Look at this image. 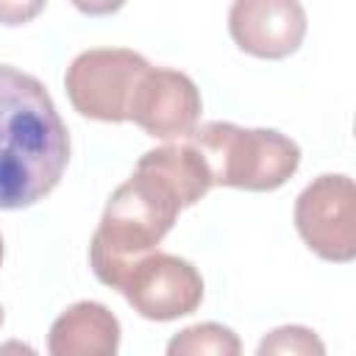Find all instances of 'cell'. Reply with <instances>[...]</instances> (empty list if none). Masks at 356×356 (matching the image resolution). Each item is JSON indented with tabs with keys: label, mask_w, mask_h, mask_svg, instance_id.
Segmentation results:
<instances>
[{
	"label": "cell",
	"mask_w": 356,
	"mask_h": 356,
	"mask_svg": "<svg viewBox=\"0 0 356 356\" xmlns=\"http://www.w3.org/2000/svg\"><path fill=\"white\" fill-rule=\"evenodd\" d=\"M70 161V131L44 83L0 64V209L47 197Z\"/></svg>",
	"instance_id": "6da1fadb"
},
{
	"label": "cell",
	"mask_w": 356,
	"mask_h": 356,
	"mask_svg": "<svg viewBox=\"0 0 356 356\" xmlns=\"http://www.w3.org/2000/svg\"><path fill=\"white\" fill-rule=\"evenodd\" d=\"M178 192L153 170L134 167V175L120 184L100 217L89 242V264L100 284L120 289L136 259L156 250L172 231L181 214Z\"/></svg>",
	"instance_id": "7a4b0ae2"
},
{
	"label": "cell",
	"mask_w": 356,
	"mask_h": 356,
	"mask_svg": "<svg viewBox=\"0 0 356 356\" xmlns=\"http://www.w3.org/2000/svg\"><path fill=\"white\" fill-rule=\"evenodd\" d=\"M206 159L211 184L248 192H273L300 167V147L273 128H239L234 122H203L186 136Z\"/></svg>",
	"instance_id": "3957f363"
},
{
	"label": "cell",
	"mask_w": 356,
	"mask_h": 356,
	"mask_svg": "<svg viewBox=\"0 0 356 356\" xmlns=\"http://www.w3.org/2000/svg\"><path fill=\"white\" fill-rule=\"evenodd\" d=\"M147 67V58L128 47L83 50L67 67V97L72 108L89 120L125 122L136 81Z\"/></svg>",
	"instance_id": "277c9868"
},
{
	"label": "cell",
	"mask_w": 356,
	"mask_h": 356,
	"mask_svg": "<svg viewBox=\"0 0 356 356\" xmlns=\"http://www.w3.org/2000/svg\"><path fill=\"white\" fill-rule=\"evenodd\" d=\"M295 228L325 261L356 256V186L342 172L317 175L295 200Z\"/></svg>",
	"instance_id": "5b68a950"
},
{
	"label": "cell",
	"mask_w": 356,
	"mask_h": 356,
	"mask_svg": "<svg viewBox=\"0 0 356 356\" xmlns=\"http://www.w3.org/2000/svg\"><path fill=\"white\" fill-rule=\"evenodd\" d=\"M145 320H178L192 314L203 300V278L197 267L181 256L150 250L131 264L120 289Z\"/></svg>",
	"instance_id": "8992f818"
},
{
	"label": "cell",
	"mask_w": 356,
	"mask_h": 356,
	"mask_svg": "<svg viewBox=\"0 0 356 356\" xmlns=\"http://www.w3.org/2000/svg\"><path fill=\"white\" fill-rule=\"evenodd\" d=\"M200 108V92L186 72L147 67L136 81L128 120L153 139L178 142L197 128Z\"/></svg>",
	"instance_id": "52a82bcc"
},
{
	"label": "cell",
	"mask_w": 356,
	"mask_h": 356,
	"mask_svg": "<svg viewBox=\"0 0 356 356\" xmlns=\"http://www.w3.org/2000/svg\"><path fill=\"white\" fill-rule=\"evenodd\" d=\"M300 0H234L228 33L239 50L256 58H286L306 36Z\"/></svg>",
	"instance_id": "ba28073f"
},
{
	"label": "cell",
	"mask_w": 356,
	"mask_h": 356,
	"mask_svg": "<svg viewBox=\"0 0 356 356\" xmlns=\"http://www.w3.org/2000/svg\"><path fill=\"white\" fill-rule=\"evenodd\" d=\"M120 348V320L97 300H78L64 309L47 334L53 356H114Z\"/></svg>",
	"instance_id": "9c48e42d"
},
{
	"label": "cell",
	"mask_w": 356,
	"mask_h": 356,
	"mask_svg": "<svg viewBox=\"0 0 356 356\" xmlns=\"http://www.w3.org/2000/svg\"><path fill=\"white\" fill-rule=\"evenodd\" d=\"M136 164L161 175L178 192L184 209L195 206L214 186L211 184V170H209L203 153L189 139H184V142L178 139V142H167L161 147H153L145 156H139Z\"/></svg>",
	"instance_id": "30bf717a"
},
{
	"label": "cell",
	"mask_w": 356,
	"mask_h": 356,
	"mask_svg": "<svg viewBox=\"0 0 356 356\" xmlns=\"http://www.w3.org/2000/svg\"><path fill=\"white\" fill-rule=\"evenodd\" d=\"M242 350V342L239 337L220 325V323H197V325H189L184 331H178L170 345H167V353L170 356H203V353H211V356H236Z\"/></svg>",
	"instance_id": "8fae6325"
},
{
	"label": "cell",
	"mask_w": 356,
	"mask_h": 356,
	"mask_svg": "<svg viewBox=\"0 0 356 356\" xmlns=\"http://www.w3.org/2000/svg\"><path fill=\"white\" fill-rule=\"evenodd\" d=\"M267 353H325V345L317 339V334L312 328L303 325H281L275 331H270L261 345H259V356Z\"/></svg>",
	"instance_id": "7c38bea8"
},
{
	"label": "cell",
	"mask_w": 356,
	"mask_h": 356,
	"mask_svg": "<svg viewBox=\"0 0 356 356\" xmlns=\"http://www.w3.org/2000/svg\"><path fill=\"white\" fill-rule=\"evenodd\" d=\"M47 0H0V25L17 28L36 19L44 11Z\"/></svg>",
	"instance_id": "4fadbf2b"
},
{
	"label": "cell",
	"mask_w": 356,
	"mask_h": 356,
	"mask_svg": "<svg viewBox=\"0 0 356 356\" xmlns=\"http://www.w3.org/2000/svg\"><path fill=\"white\" fill-rule=\"evenodd\" d=\"M81 14H89V17H106V14H114L125 6V0H70Z\"/></svg>",
	"instance_id": "5bb4252c"
},
{
	"label": "cell",
	"mask_w": 356,
	"mask_h": 356,
	"mask_svg": "<svg viewBox=\"0 0 356 356\" xmlns=\"http://www.w3.org/2000/svg\"><path fill=\"white\" fill-rule=\"evenodd\" d=\"M0 323H3V309H0Z\"/></svg>",
	"instance_id": "9a60e30c"
}]
</instances>
